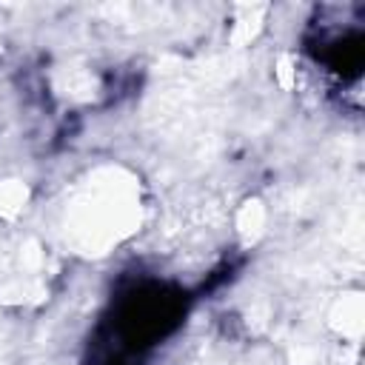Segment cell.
Wrapping results in <instances>:
<instances>
[{"mask_svg": "<svg viewBox=\"0 0 365 365\" xmlns=\"http://www.w3.org/2000/svg\"><path fill=\"white\" fill-rule=\"evenodd\" d=\"M362 299H359V294H348V297H342L336 305H334V311H331V325L342 334V339H348V342H354L359 334H362Z\"/></svg>", "mask_w": 365, "mask_h": 365, "instance_id": "1", "label": "cell"}, {"mask_svg": "<svg viewBox=\"0 0 365 365\" xmlns=\"http://www.w3.org/2000/svg\"><path fill=\"white\" fill-rule=\"evenodd\" d=\"M265 222H268V211L259 200H245L240 208H237V217H234V228L237 234L245 240V242H257L262 234H265Z\"/></svg>", "mask_w": 365, "mask_h": 365, "instance_id": "2", "label": "cell"}, {"mask_svg": "<svg viewBox=\"0 0 365 365\" xmlns=\"http://www.w3.org/2000/svg\"><path fill=\"white\" fill-rule=\"evenodd\" d=\"M29 202V188L20 180H3L0 182V217L11 220L17 217Z\"/></svg>", "mask_w": 365, "mask_h": 365, "instance_id": "3", "label": "cell"}]
</instances>
